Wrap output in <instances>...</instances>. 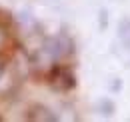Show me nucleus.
<instances>
[{"instance_id": "1", "label": "nucleus", "mask_w": 130, "mask_h": 122, "mask_svg": "<svg viewBox=\"0 0 130 122\" xmlns=\"http://www.w3.org/2000/svg\"><path fill=\"white\" fill-rule=\"evenodd\" d=\"M50 78H52V86L58 88V90H68V88H72L76 84L74 74L64 66H54L52 72H50Z\"/></svg>"}, {"instance_id": "2", "label": "nucleus", "mask_w": 130, "mask_h": 122, "mask_svg": "<svg viewBox=\"0 0 130 122\" xmlns=\"http://www.w3.org/2000/svg\"><path fill=\"white\" fill-rule=\"evenodd\" d=\"M0 74H2V62H0Z\"/></svg>"}]
</instances>
